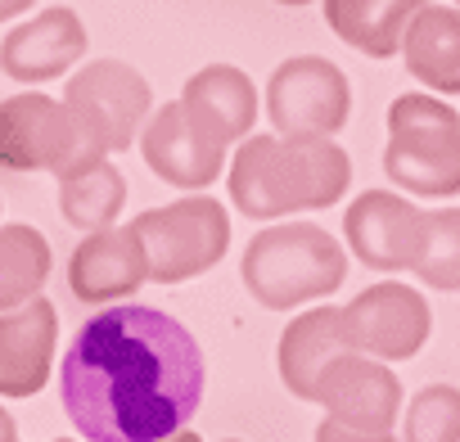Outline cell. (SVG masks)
<instances>
[{
	"label": "cell",
	"instance_id": "6da1fadb",
	"mask_svg": "<svg viewBox=\"0 0 460 442\" xmlns=\"http://www.w3.org/2000/svg\"><path fill=\"white\" fill-rule=\"evenodd\" d=\"M203 375V352L176 316L118 303L77 330L59 397L73 429L91 442H158L194 420Z\"/></svg>",
	"mask_w": 460,
	"mask_h": 442
},
{
	"label": "cell",
	"instance_id": "ba28073f",
	"mask_svg": "<svg viewBox=\"0 0 460 442\" xmlns=\"http://www.w3.org/2000/svg\"><path fill=\"white\" fill-rule=\"evenodd\" d=\"M271 131L285 140H316L334 136L352 118V86L339 64L321 55H294L285 59L262 91Z\"/></svg>",
	"mask_w": 460,
	"mask_h": 442
},
{
	"label": "cell",
	"instance_id": "30bf717a",
	"mask_svg": "<svg viewBox=\"0 0 460 442\" xmlns=\"http://www.w3.org/2000/svg\"><path fill=\"white\" fill-rule=\"evenodd\" d=\"M343 240L352 258L379 276L411 271L424 240V208L393 190H366L343 212Z\"/></svg>",
	"mask_w": 460,
	"mask_h": 442
},
{
	"label": "cell",
	"instance_id": "5bb4252c",
	"mask_svg": "<svg viewBox=\"0 0 460 442\" xmlns=\"http://www.w3.org/2000/svg\"><path fill=\"white\" fill-rule=\"evenodd\" d=\"M145 280H149L145 244L131 226H118V221L100 226V231H86V240L68 258V289L86 307L127 303L131 294H140Z\"/></svg>",
	"mask_w": 460,
	"mask_h": 442
},
{
	"label": "cell",
	"instance_id": "ffe728a7",
	"mask_svg": "<svg viewBox=\"0 0 460 442\" xmlns=\"http://www.w3.org/2000/svg\"><path fill=\"white\" fill-rule=\"evenodd\" d=\"M50 267L55 253L37 226H23V221L0 226V307H19L37 298L50 280Z\"/></svg>",
	"mask_w": 460,
	"mask_h": 442
},
{
	"label": "cell",
	"instance_id": "52a82bcc",
	"mask_svg": "<svg viewBox=\"0 0 460 442\" xmlns=\"http://www.w3.org/2000/svg\"><path fill=\"white\" fill-rule=\"evenodd\" d=\"M127 226L145 244L154 285H185V280L212 271L230 249V212L203 190H190V199L149 208V212L131 217Z\"/></svg>",
	"mask_w": 460,
	"mask_h": 442
},
{
	"label": "cell",
	"instance_id": "cb8c5ba5",
	"mask_svg": "<svg viewBox=\"0 0 460 442\" xmlns=\"http://www.w3.org/2000/svg\"><path fill=\"white\" fill-rule=\"evenodd\" d=\"M14 438H19V424H14V415L5 406H0V442H14Z\"/></svg>",
	"mask_w": 460,
	"mask_h": 442
},
{
	"label": "cell",
	"instance_id": "484cf974",
	"mask_svg": "<svg viewBox=\"0 0 460 442\" xmlns=\"http://www.w3.org/2000/svg\"><path fill=\"white\" fill-rule=\"evenodd\" d=\"M456 10H460V0H456Z\"/></svg>",
	"mask_w": 460,
	"mask_h": 442
},
{
	"label": "cell",
	"instance_id": "8fae6325",
	"mask_svg": "<svg viewBox=\"0 0 460 442\" xmlns=\"http://www.w3.org/2000/svg\"><path fill=\"white\" fill-rule=\"evenodd\" d=\"M64 100L77 104L104 131L109 154H122L136 145V131L145 127V118L154 109V86L127 59H91L68 77Z\"/></svg>",
	"mask_w": 460,
	"mask_h": 442
},
{
	"label": "cell",
	"instance_id": "7c38bea8",
	"mask_svg": "<svg viewBox=\"0 0 460 442\" xmlns=\"http://www.w3.org/2000/svg\"><path fill=\"white\" fill-rule=\"evenodd\" d=\"M82 59H86V28L68 5H50L14 23L0 41V73L19 86H46L55 77H68Z\"/></svg>",
	"mask_w": 460,
	"mask_h": 442
},
{
	"label": "cell",
	"instance_id": "7a4b0ae2",
	"mask_svg": "<svg viewBox=\"0 0 460 442\" xmlns=\"http://www.w3.org/2000/svg\"><path fill=\"white\" fill-rule=\"evenodd\" d=\"M230 203L253 221H280L294 212L334 208L352 185V158L334 136L285 140V136H244L235 158L226 163Z\"/></svg>",
	"mask_w": 460,
	"mask_h": 442
},
{
	"label": "cell",
	"instance_id": "603a6c76",
	"mask_svg": "<svg viewBox=\"0 0 460 442\" xmlns=\"http://www.w3.org/2000/svg\"><path fill=\"white\" fill-rule=\"evenodd\" d=\"M402 420V438L411 442H460V388L429 384L411 397Z\"/></svg>",
	"mask_w": 460,
	"mask_h": 442
},
{
	"label": "cell",
	"instance_id": "4fadbf2b",
	"mask_svg": "<svg viewBox=\"0 0 460 442\" xmlns=\"http://www.w3.org/2000/svg\"><path fill=\"white\" fill-rule=\"evenodd\" d=\"M140 158H145V167L158 181H167L176 190H208L226 172V145L212 140L181 109V100H172L154 118H145V127H140Z\"/></svg>",
	"mask_w": 460,
	"mask_h": 442
},
{
	"label": "cell",
	"instance_id": "277c9868",
	"mask_svg": "<svg viewBox=\"0 0 460 442\" xmlns=\"http://www.w3.org/2000/svg\"><path fill=\"white\" fill-rule=\"evenodd\" d=\"M109 158L104 131L68 100L23 91L0 100V167L50 172L55 181L82 176Z\"/></svg>",
	"mask_w": 460,
	"mask_h": 442
},
{
	"label": "cell",
	"instance_id": "3957f363",
	"mask_svg": "<svg viewBox=\"0 0 460 442\" xmlns=\"http://www.w3.org/2000/svg\"><path fill=\"white\" fill-rule=\"evenodd\" d=\"M240 280L267 312H298L348 280V249L316 221H280L249 240Z\"/></svg>",
	"mask_w": 460,
	"mask_h": 442
},
{
	"label": "cell",
	"instance_id": "9c48e42d",
	"mask_svg": "<svg viewBox=\"0 0 460 442\" xmlns=\"http://www.w3.org/2000/svg\"><path fill=\"white\" fill-rule=\"evenodd\" d=\"M339 316L348 343L379 361H411L433 334V312L424 294L402 280H379L361 289L348 307H339Z\"/></svg>",
	"mask_w": 460,
	"mask_h": 442
},
{
	"label": "cell",
	"instance_id": "44dd1931",
	"mask_svg": "<svg viewBox=\"0 0 460 442\" xmlns=\"http://www.w3.org/2000/svg\"><path fill=\"white\" fill-rule=\"evenodd\" d=\"M127 208V176L109 167V158L82 176L59 181V217L77 231H100L113 226Z\"/></svg>",
	"mask_w": 460,
	"mask_h": 442
},
{
	"label": "cell",
	"instance_id": "7402d4cb",
	"mask_svg": "<svg viewBox=\"0 0 460 442\" xmlns=\"http://www.w3.org/2000/svg\"><path fill=\"white\" fill-rule=\"evenodd\" d=\"M429 289L460 294V208H433L424 212V240L411 267Z\"/></svg>",
	"mask_w": 460,
	"mask_h": 442
},
{
	"label": "cell",
	"instance_id": "e0dca14e",
	"mask_svg": "<svg viewBox=\"0 0 460 442\" xmlns=\"http://www.w3.org/2000/svg\"><path fill=\"white\" fill-rule=\"evenodd\" d=\"M402 59L433 95H460V10L424 0L402 32Z\"/></svg>",
	"mask_w": 460,
	"mask_h": 442
},
{
	"label": "cell",
	"instance_id": "2e32d148",
	"mask_svg": "<svg viewBox=\"0 0 460 442\" xmlns=\"http://www.w3.org/2000/svg\"><path fill=\"white\" fill-rule=\"evenodd\" d=\"M181 109L212 136L221 140L226 149L240 145L253 122H258V109H262V91L253 86V77L235 64H208L199 68L185 91H181Z\"/></svg>",
	"mask_w": 460,
	"mask_h": 442
},
{
	"label": "cell",
	"instance_id": "8992f818",
	"mask_svg": "<svg viewBox=\"0 0 460 442\" xmlns=\"http://www.w3.org/2000/svg\"><path fill=\"white\" fill-rule=\"evenodd\" d=\"M312 402L325 406V420L316 424L321 442H379L397 433L402 379L388 370V361L343 348L321 366Z\"/></svg>",
	"mask_w": 460,
	"mask_h": 442
},
{
	"label": "cell",
	"instance_id": "9a60e30c",
	"mask_svg": "<svg viewBox=\"0 0 460 442\" xmlns=\"http://www.w3.org/2000/svg\"><path fill=\"white\" fill-rule=\"evenodd\" d=\"M59 348V312L50 298L0 307V397H37Z\"/></svg>",
	"mask_w": 460,
	"mask_h": 442
},
{
	"label": "cell",
	"instance_id": "d6986e66",
	"mask_svg": "<svg viewBox=\"0 0 460 442\" xmlns=\"http://www.w3.org/2000/svg\"><path fill=\"white\" fill-rule=\"evenodd\" d=\"M424 0H325V23L334 37L370 59H393L402 50V32Z\"/></svg>",
	"mask_w": 460,
	"mask_h": 442
},
{
	"label": "cell",
	"instance_id": "ac0fdd59",
	"mask_svg": "<svg viewBox=\"0 0 460 442\" xmlns=\"http://www.w3.org/2000/svg\"><path fill=\"white\" fill-rule=\"evenodd\" d=\"M352 348L348 334H343V316L339 307H312V312H298L280 343H276V370H280V384L298 397V402H312V388H316V375L321 366Z\"/></svg>",
	"mask_w": 460,
	"mask_h": 442
},
{
	"label": "cell",
	"instance_id": "5b68a950",
	"mask_svg": "<svg viewBox=\"0 0 460 442\" xmlns=\"http://www.w3.org/2000/svg\"><path fill=\"white\" fill-rule=\"evenodd\" d=\"M384 172L415 199L460 194V113L438 95H397L388 104Z\"/></svg>",
	"mask_w": 460,
	"mask_h": 442
},
{
	"label": "cell",
	"instance_id": "d4e9b609",
	"mask_svg": "<svg viewBox=\"0 0 460 442\" xmlns=\"http://www.w3.org/2000/svg\"><path fill=\"white\" fill-rule=\"evenodd\" d=\"M276 5H289V10H298V5H312V0H276Z\"/></svg>",
	"mask_w": 460,
	"mask_h": 442
}]
</instances>
